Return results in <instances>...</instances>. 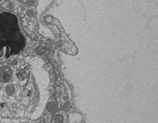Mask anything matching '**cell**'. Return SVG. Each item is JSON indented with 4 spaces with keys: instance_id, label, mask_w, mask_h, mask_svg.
Masks as SVG:
<instances>
[{
    "instance_id": "cell-1",
    "label": "cell",
    "mask_w": 158,
    "mask_h": 123,
    "mask_svg": "<svg viewBox=\"0 0 158 123\" xmlns=\"http://www.w3.org/2000/svg\"><path fill=\"white\" fill-rule=\"evenodd\" d=\"M0 85L9 101L8 106L19 116L33 112L39 101V88L26 62L14 61L0 66Z\"/></svg>"
},
{
    "instance_id": "cell-2",
    "label": "cell",
    "mask_w": 158,
    "mask_h": 123,
    "mask_svg": "<svg viewBox=\"0 0 158 123\" xmlns=\"http://www.w3.org/2000/svg\"><path fill=\"white\" fill-rule=\"evenodd\" d=\"M25 45L26 39L20 32L17 17L9 12L0 13V58L16 55Z\"/></svg>"
}]
</instances>
